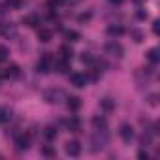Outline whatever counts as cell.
<instances>
[{
	"label": "cell",
	"instance_id": "obj_1",
	"mask_svg": "<svg viewBox=\"0 0 160 160\" xmlns=\"http://www.w3.org/2000/svg\"><path fill=\"white\" fill-rule=\"evenodd\" d=\"M38 72H42V73H49L53 68H55V60H53V57L49 55V53H45L40 60H38Z\"/></svg>",
	"mask_w": 160,
	"mask_h": 160
},
{
	"label": "cell",
	"instance_id": "obj_2",
	"mask_svg": "<svg viewBox=\"0 0 160 160\" xmlns=\"http://www.w3.org/2000/svg\"><path fill=\"white\" fill-rule=\"evenodd\" d=\"M92 151H98V149H104L108 145V132L106 130H96V134L92 136Z\"/></svg>",
	"mask_w": 160,
	"mask_h": 160
},
{
	"label": "cell",
	"instance_id": "obj_3",
	"mask_svg": "<svg viewBox=\"0 0 160 160\" xmlns=\"http://www.w3.org/2000/svg\"><path fill=\"white\" fill-rule=\"evenodd\" d=\"M104 49H106V53H108V55H111V57H117V58H121V57L124 55V47H122L119 42H115V40L108 42Z\"/></svg>",
	"mask_w": 160,
	"mask_h": 160
},
{
	"label": "cell",
	"instance_id": "obj_4",
	"mask_svg": "<svg viewBox=\"0 0 160 160\" xmlns=\"http://www.w3.org/2000/svg\"><path fill=\"white\" fill-rule=\"evenodd\" d=\"M45 100L51 102V104H58V102L66 100V96H64V92H62L60 89H49V91L45 92Z\"/></svg>",
	"mask_w": 160,
	"mask_h": 160
},
{
	"label": "cell",
	"instance_id": "obj_5",
	"mask_svg": "<svg viewBox=\"0 0 160 160\" xmlns=\"http://www.w3.org/2000/svg\"><path fill=\"white\" fill-rule=\"evenodd\" d=\"M70 81H72V85H73V87L81 89V87H85V85H87V75H85V73L75 72V73H72V75H70Z\"/></svg>",
	"mask_w": 160,
	"mask_h": 160
},
{
	"label": "cell",
	"instance_id": "obj_6",
	"mask_svg": "<svg viewBox=\"0 0 160 160\" xmlns=\"http://www.w3.org/2000/svg\"><path fill=\"white\" fill-rule=\"evenodd\" d=\"M28 145H30V136H28V134H19V136L15 138V147H17L19 151H27Z\"/></svg>",
	"mask_w": 160,
	"mask_h": 160
},
{
	"label": "cell",
	"instance_id": "obj_7",
	"mask_svg": "<svg viewBox=\"0 0 160 160\" xmlns=\"http://www.w3.org/2000/svg\"><path fill=\"white\" fill-rule=\"evenodd\" d=\"M64 151L70 156H79V154H81V145H79V141H68Z\"/></svg>",
	"mask_w": 160,
	"mask_h": 160
},
{
	"label": "cell",
	"instance_id": "obj_8",
	"mask_svg": "<svg viewBox=\"0 0 160 160\" xmlns=\"http://www.w3.org/2000/svg\"><path fill=\"white\" fill-rule=\"evenodd\" d=\"M119 136L122 138V141H130L132 138H134V128L130 126V124H121V128H119Z\"/></svg>",
	"mask_w": 160,
	"mask_h": 160
},
{
	"label": "cell",
	"instance_id": "obj_9",
	"mask_svg": "<svg viewBox=\"0 0 160 160\" xmlns=\"http://www.w3.org/2000/svg\"><path fill=\"white\" fill-rule=\"evenodd\" d=\"M92 128L94 130H108V121L104 117H92Z\"/></svg>",
	"mask_w": 160,
	"mask_h": 160
},
{
	"label": "cell",
	"instance_id": "obj_10",
	"mask_svg": "<svg viewBox=\"0 0 160 160\" xmlns=\"http://www.w3.org/2000/svg\"><path fill=\"white\" fill-rule=\"evenodd\" d=\"M68 102V109L70 111H77L79 108H81V98H77V96H70V98H66Z\"/></svg>",
	"mask_w": 160,
	"mask_h": 160
},
{
	"label": "cell",
	"instance_id": "obj_11",
	"mask_svg": "<svg viewBox=\"0 0 160 160\" xmlns=\"http://www.w3.org/2000/svg\"><path fill=\"white\" fill-rule=\"evenodd\" d=\"M124 34V28L122 27H119V25H111V27H108V36H111V38H119V36H122Z\"/></svg>",
	"mask_w": 160,
	"mask_h": 160
},
{
	"label": "cell",
	"instance_id": "obj_12",
	"mask_svg": "<svg viewBox=\"0 0 160 160\" xmlns=\"http://www.w3.org/2000/svg\"><path fill=\"white\" fill-rule=\"evenodd\" d=\"M51 38H53V32H51L49 28H40V30H38V40H40V42L47 43V42H51Z\"/></svg>",
	"mask_w": 160,
	"mask_h": 160
},
{
	"label": "cell",
	"instance_id": "obj_13",
	"mask_svg": "<svg viewBox=\"0 0 160 160\" xmlns=\"http://www.w3.org/2000/svg\"><path fill=\"white\" fill-rule=\"evenodd\" d=\"M2 75H4V77H17V75H19V66H17V64H10V66L4 70Z\"/></svg>",
	"mask_w": 160,
	"mask_h": 160
},
{
	"label": "cell",
	"instance_id": "obj_14",
	"mask_svg": "<svg viewBox=\"0 0 160 160\" xmlns=\"http://www.w3.org/2000/svg\"><path fill=\"white\" fill-rule=\"evenodd\" d=\"M68 130L70 132H79V130H81V121H79V119H70L68 121Z\"/></svg>",
	"mask_w": 160,
	"mask_h": 160
},
{
	"label": "cell",
	"instance_id": "obj_15",
	"mask_svg": "<svg viewBox=\"0 0 160 160\" xmlns=\"http://www.w3.org/2000/svg\"><path fill=\"white\" fill-rule=\"evenodd\" d=\"M100 106H102V109H106V111H111V109L115 108V102H113L111 98H102V100H100Z\"/></svg>",
	"mask_w": 160,
	"mask_h": 160
},
{
	"label": "cell",
	"instance_id": "obj_16",
	"mask_svg": "<svg viewBox=\"0 0 160 160\" xmlns=\"http://www.w3.org/2000/svg\"><path fill=\"white\" fill-rule=\"evenodd\" d=\"M64 38L68 42H79V38H81V36H79V32H75V30H66L64 32Z\"/></svg>",
	"mask_w": 160,
	"mask_h": 160
},
{
	"label": "cell",
	"instance_id": "obj_17",
	"mask_svg": "<svg viewBox=\"0 0 160 160\" xmlns=\"http://www.w3.org/2000/svg\"><path fill=\"white\" fill-rule=\"evenodd\" d=\"M147 58H149L151 62H154V64H156V62L160 60V55H158V49H156V47H152V49H149V53H147Z\"/></svg>",
	"mask_w": 160,
	"mask_h": 160
},
{
	"label": "cell",
	"instance_id": "obj_18",
	"mask_svg": "<svg viewBox=\"0 0 160 160\" xmlns=\"http://www.w3.org/2000/svg\"><path fill=\"white\" fill-rule=\"evenodd\" d=\"M60 55H62V58H64V60H72L73 51H72L68 45H62V47H60Z\"/></svg>",
	"mask_w": 160,
	"mask_h": 160
},
{
	"label": "cell",
	"instance_id": "obj_19",
	"mask_svg": "<svg viewBox=\"0 0 160 160\" xmlns=\"http://www.w3.org/2000/svg\"><path fill=\"white\" fill-rule=\"evenodd\" d=\"M42 154H43V156H47V158H53V156H57V151H55L51 145H45V147L42 149Z\"/></svg>",
	"mask_w": 160,
	"mask_h": 160
},
{
	"label": "cell",
	"instance_id": "obj_20",
	"mask_svg": "<svg viewBox=\"0 0 160 160\" xmlns=\"http://www.w3.org/2000/svg\"><path fill=\"white\" fill-rule=\"evenodd\" d=\"M43 134H45V138H47V139H49V141H53V139H55V138H57V130H55V128H53V126H47V128H45V132H43Z\"/></svg>",
	"mask_w": 160,
	"mask_h": 160
},
{
	"label": "cell",
	"instance_id": "obj_21",
	"mask_svg": "<svg viewBox=\"0 0 160 160\" xmlns=\"http://www.w3.org/2000/svg\"><path fill=\"white\" fill-rule=\"evenodd\" d=\"M8 57H10V49L6 45H0V62L8 60Z\"/></svg>",
	"mask_w": 160,
	"mask_h": 160
},
{
	"label": "cell",
	"instance_id": "obj_22",
	"mask_svg": "<svg viewBox=\"0 0 160 160\" xmlns=\"http://www.w3.org/2000/svg\"><path fill=\"white\" fill-rule=\"evenodd\" d=\"M25 23H27L28 27H38V25H40V21H38V17H36V15L27 17V19H25Z\"/></svg>",
	"mask_w": 160,
	"mask_h": 160
},
{
	"label": "cell",
	"instance_id": "obj_23",
	"mask_svg": "<svg viewBox=\"0 0 160 160\" xmlns=\"http://www.w3.org/2000/svg\"><path fill=\"white\" fill-rule=\"evenodd\" d=\"M10 117H12V115H10V111H8V109L0 108V122H6V121H8Z\"/></svg>",
	"mask_w": 160,
	"mask_h": 160
},
{
	"label": "cell",
	"instance_id": "obj_24",
	"mask_svg": "<svg viewBox=\"0 0 160 160\" xmlns=\"http://www.w3.org/2000/svg\"><path fill=\"white\" fill-rule=\"evenodd\" d=\"M81 62H85V64H92V62H94V57H92L91 53H83V55H81Z\"/></svg>",
	"mask_w": 160,
	"mask_h": 160
},
{
	"label": "cell",
	"instance_id": "obj_25",
	"mask_svg": "<svg viewBox=\"0 0 160 160\" xmlns=\"http://www.w3.org/2000/svg\"><path fill=\"white\" fill-rule=\"evenodd\" d=\"M139 143H141L143 147H149V145H151V136H149V134H147V136L143 134V136L139 138Z\"/></svg>",
	"mask_w": 160,
	"mask_h": 160
},
{
	"label": "cell",
	"instance_id": "obj_26",
	"mask_svg": "<svg viewBox=\"0 0 160 160\" xmlns=\"http://www.w3.org/2000/svg\"><path fill=\"white\" fill-rule=\"evenodd\" d=\"M130 34L134 36V42H141V40H143V34H141L139 30H130Z\"/></svg>",
	"mask_w": 160,
	"mask_h": 160
},
{
	"label": "cell",
	"instance_id": "obj_27",
	"mask_svg": "<svg viewBox=\"0 0 160 160\" xmlns=\"http://www.w3.org/2000/svg\"><path fill=\"white\" fill-rule=\"evenodd\" d=\"M77 19H79V23H85V21H89V19H91V13H81Z\"/></svg>",
	"mask_w": 160,
	"mask_h": 160
},
{
	"label": "cell",
	"instance_id": "obj_28",
	"mask_svg": "<svg viewBox=\"0 0 160 160\" xmlns=\"http://www.w3.org/2000/svg\"><path fill=\"white\" fill-rule=\"evenodd\" d=\"M138 158L147 160V158H149V152H147V151H139V152H138Z\"/></svg>",
	"mask_w": 160,
	"mask_h": 160
},
{
	"label": "cell",
	"instance_id": "obj_29",
	"mask_svg": "<svg viewBox=\"0 0 160 160\" xmlns=\"http://www.w3.org/2000/svg\"><path fill=\"white\" fill-rule=\"evenodd\" d=\"M8 4L13 6V8H19L21 6V0H8Z\"/></svg>",
	"mask_w": 160,
	"mask_h": 160
},
{
	"label": "cell",
	"instance_id": "obj_30",
	"mask_svg": "<svg viewBox=\"0 0 160 160\" xmlns=\"http://www.w3.org/2000/svg\"><path fill=\"white\" fill-rule=\"evenodd\" d=\"M158 25H160L158 21H154V23H152V32H154V34H158V30H160V27H158Z\"/></svg>",
	"mask_w": 160,
	"mask_h": 160
},
{
	"label": "cell",
	"instance_id": "obj_31",
	"mask_svg": "<svg viewBox=\"0 0 160 160\" xmlns=\"http://www.w3.org/2000/svg\"><path fill=\"white\" fill-rule=\"evenodd\" d=\"M151 104H152V106H156V94H152V96H151Z\"/></svg>",
	"mask_w": 160,
	"mask_h": 160
},
{
	"label": "cell",
	"instance_id": "obj_32",
	"mask_svg": "<svg viewBox=\"0 0 160 160\" xmlns=\"http://www.w3.org/2000/svg\"><path fill=\"white\" fill-rule=\"evenodd\" d=\"M113 4H122V0H111Z\"/></svg>",
	"mask_w": 160,
	"mask_h": 160
}]
</instances>
